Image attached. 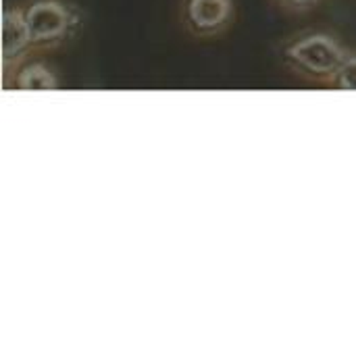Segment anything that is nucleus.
I'll return each mask as SVG.
<instances>
[{"mask_svg": "<svg viewBox=\"0 0 356 356\" xmlns=\"http://www.w3.org/2000/svg\"><path fill=\"white\" fill-rule=\"evenodd\" d=\"M277 56L282 65L296 77L332 86L336 73L350 56V50L330 31L302 29L286 35L277 44Z\"/></svg>", "mask_w": 356, "mask_h": 356, "instance_id": "nucleus-1", "label": "nucleus"}, {"mask_svg": "<svg viewBox=\"0 0 356 356\" xmlns=\"http://www.w3.org/2000/svg\"><path fill=\"white\" fill-rule=\"evenodd\" d=\"M21 6L35 54L67 46L81 29V10L73 2L25 0Z\"/></svg>", "mask_w": 356, "mask_h": 356, "instance_id": "nucleus-2", "label": "nucleus"}, {"mask_svg": "<svg viewBox=\"0 0 356 356\" xmlns=\"http://www.w3.org/2000/svg\"><path fill=\"white\" fill-rule=\"evenodd\" d=\"M184 31L196 40L223 35L236 21L234 0H179L177 10Z\"/></svg>", "mask_w": 356, "mask_h": 356, "instance_id": "nucleus-3", "label": "nucleus"}, {"mask_svg": "<svg viewBox=\"0 0 356 356\" xmlns=\"http://www.w3.org/2000/svg\"><path fill=\"white\" fill-rule=\"evenodd\" d=\"M33 52L23 6L8 4L2 13V71L8 75Z\"/></svg>", "mask_w": 356, "mask_h": 356, "instance_id": "nucleus-4", "label": "nucleus"}, {"mask_svg": "<svg viewBox=\"0 0 356 356\" xmlns=\"http://www.w3.org/2000/svg\"><path fill=\"white\" fill-rule=\"evenodd\" d=\"M4 88L19 90V92H46V90L52 92L60 88V81L56 71L48 63L38 60L31 54L15 71L4 75Z\"/></svg>", "mask_w": 356, "mask_h": 356, "instance_id": "nucleus-5", "label": "nucleus"}, {"mask_svg": "<svg viewBox=\"0 0 356 356\" xmlns=\"http://www.w3.org/2000/svg\"><path fill=\"white\" fill-rule=\"evenodd\" d=\"M330 88H336L340 92H356V54L350 52V56L344 60L340 71L336 73Z\"/></svg>", "mask_w": 356, "mask_h": 356, "instance_id": "nucleus-6", "label": "nucleus"}, {"mask_svg": "<svg viewBox=\"0 0 356 356\" xmlns=\"http://www.w3.org/2000/svg\"><path fill=\"white\" fill-rule=\"evenodd\" d=\"M273 2L290 15H305L321 4V0H273Z\"/></svg>", "mask_w": 356, "mask_h": 356, "instance_id": "nucleus-7", "label": "nucleus"}]
</instances>
